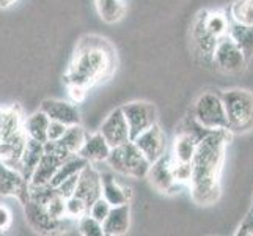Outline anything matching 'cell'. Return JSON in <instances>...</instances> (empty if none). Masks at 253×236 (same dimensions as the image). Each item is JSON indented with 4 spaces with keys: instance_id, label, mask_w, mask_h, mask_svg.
Instances as JSON below:
<instances>
[{
    "instance_id": "6da1fadb",
    "label": "cell",
    "mask_w": 253,
    "mask_h": 236,
    "mask_svg": "<svg viewBox=\"0 0 253 236\" xmlns=\"http://www.w3.org/2000/svg\"><path fill=\"white\" fill-rule=\"evenodd\" d=\"M230 141L228 129H214L198 142L192 159V195L202 205H209L219 197V173L223 162L225 146Z\"/></svg>"
},
{
    "instance_id": "7a4b0ae2",
    "label": "cell",
    "mask_w": 253,
    "mask_h": 236,
    "mask_svg": "<svg viewBox=\"0 0 253 236\" xmlns=\"http://www.w3.org/2000/svg\"><path fill=\"white\" fill-rule=\"evenodd\" d=\"M85 38L77 47L76 55L69 65L66 82L68 85H82L88 89L93 84L104 81L115 65V54L106 40Z\"/></svg>"
},
{
    "instance_id": "3957f363",
    "label": "cell",
    "mask_w": 253,
    "mask_h": 236,
    "mask_svg": "<svg viewBox=\"0 0 253 236\" xmlns=\"http://www.w3.org/2000/svg\"><path fill=\"white\" fill-rule=\"evenodd\" d=\"M230 133H249L253 129V94L246 90H228L222 94Z\"/></svg>"
},
{
    "instance_id": "277c9868",
    "label": "cell",
    "mask_w": 253,
    "mask_h": 236,
    "mask_svg": "<svg viewBox=\"0 0 253 236\" xmlns=\"http://www.w3.org/2000/svg\"><path fill=\"white\" fill-rule=\"evenodd\" d=\"M109 169L115 173L127 175L134 178H145L148 177L151 162L146 159V156L138 150V146L130 141L121 146L112 148L107 157Z\"/></svg>"
},
{
    "instance_id": "5b68a950",
    "label": "cell",
    "mask_w": 253,
    "mask_h": 236,
    "mask_svg": "<svg viewBox=\"0 0 253 236\" xmlns=\"http://www.w3.org/2000/svg\"><path fill=\"white\" fill-rule=\"evenodd\" d=\"M194 117L206 129H228V118L220 94L203 93L195 102Z\"/></svg>"
},
{
    "instance_id": "8992f818",
    "label": "cell",
    "mask_w": 253,
    "mask_h": 236,
    "mask_svg": "<svg viewBox=\"0 0 253 236\" xmlns=\"http://www.w3.org/2000/svg\"><path fill=\"white\" fill-rule=\"evenodd\" d=\"M212 62L217 68H220L225 73H239L244 69L247 63V57L238 47L228 35H225L217 43V47L214 50Z\"/></svg>"
},
{
    "instance_id": "52a82bcc",
    "label": "cell",
    "mask_w": 253,
    "mask_h": 236,
    "mask_svg": "<svg viewBox=\"0 0 253 236\" xmlns=\"http://www.w3.org/2000/svg\"><path fill=\"white\" fill-rule=\"evenodd\" d=\"M121 109H123L126 115L127 125L130 129V137L132 139H135L143 131L158 123V112H156V107L150 102L135 101L126 104Z\"/></svg>"
},
{
    "instance_id": "ba28073f",
    "label": "cell",
    "mask_w": 253,
    "mask_h": 236,
    "mask_svg": "<svg viewBox=\"0 0 253 236\" xmlns=\"http://www.w3.org/2000/svg\"><path fill=\"white\" fill-rule=\"evenodd\" d=\"M30 181H27L22 173L0 162V195L2 197H16L22 205L30 200Z\"/></svg>"
},
{
    "instance_id": "9c48e42d",
    "label": "cell",
    "mask_w": 253,
    "mask_h": 236,
    "mask_svg": "<svg viewBox=\"0 0 253 236\" xmlns=\"http://www.w3.org/2000/svg\"><path fill=\"white\" fill-rule=\"evenodd\" d=\"M99 133L106 137V141L110 143L112 148L121 146L132 141L123 109H115L113 112H110V115L104 120Z\"/></svg>"
},
{
    "instance_id": "30bf717a",
    "label": "cell",
    "mask_w": 253,
    "mask_h": 236,
    "mask_svg": "<svg viewBox=\"0 0 253 236\" xmlns=\"http://www.w3.org/2000/svg\"><path fill=\"white\" fill-rule=\"evenodd\" d=\"M85 137H86V133L81 125L69 126L65 136L60 139V141H55V142L47 141L44 143V151L66 159V157H69L71 154L79 153V150L85 142Z\"/></svg>"
},
{
    "instance_id": "8fae6325",
    "label": "cell",
    "mask_w": 253,
    "mask_h": 236,
    "mask_svg": "<svg viewBox=\"0 0 253 236\" xmlns=\"http://www.w3.org/2000/svg\"><path fill=\"white\" fill-rule=\"evenodd\" d=\"M24 208L29 225L38 233H54L57 230H62L63 222L68 219V217H65V219H54L44 205L32 202V200H29L24 205Z\"/></svg>"
},
{
    "instance_id": "7c38bea8",
    "label": "cell",
    "mask_w": 253,
    "mask_h": 236,
    "mask_svg": "<svg viewBox=\"0 0 253 236\" xmlns=\"http://www.w3.org/2000/svg\"><path fill=\"white\" fill-rule=\"evenodd\" d=\"M76 197L82 198L84 202L88 205V208L102 197V178L101 172L96 170L91 162H88L84 167V170L79 173V183H77Z\"/></svg>"
},
{
    "instance_id": "4fadbf2b",
    "label": "cell",
    "mask_w": 253,
    "mask_h": 236,
    "mask_svg": "<svg viewBox=\"0 0 253 236\" xmlns=\"http://www.w3.org/2000/svg\"><path fill=\"white\" fill-rule=\"evenodd\" d=\"M132 142L151 164L165 154V136L158 123L143 131L142 134H138L135 139H132Z\"/></svg>"
},
{
    "instance_id": "5bb4252c",
    "label": "cell",
    "mask_w": 253,
    "mask_h": 236,
    "mask_svg": "<svg viewBox=\"0 0 253 236\" xmlns=\"http://www.w3.org/2000/svg\"><path fill=\"white\" fill-rule=\"evenodd\" d=\"M42 112L47 113L50 120L60 121L68 126L81 125V113L73 102L62 99H44L40 107Z\"/></svg>"
},
{
    "instance_id": "9a60e30c",
    "label": "cell",
    "mask_w": 253,
    "mask_h": 236,
    "mask_svg": "<svg viewBox=\"0 0 253 236\" xmlns=\"http://www.w3.org/2000/svg\"><path fill=\"white\" fill-rule=\"evenodd\" d=\"M148 178L159 190L170 192L176 185L173 175V156L164 154L161 159L154 161L150 167V172H148Z\"/></svg>"
},
{
    "instance_id": "2e32d148",
    "label": "cell",
    "mask_w": 253,
    "mask_h": 236,
    "mask_svg": "<svg viewBox=\"0 0 253 236\" xmlns=\"http://www.w3.org/2000/svg\"><path fill=\"white\" fill-rule=\"evenodd\" d=\"M192 38H194V45H195V47L198 50V54L212 62L214 50H215L217 43H219L220 38L214 37V35L206 29L205 13L198 14L197 21L194 24V30H192Z\"/></svg>"
},
{
    "instance_id": "e0dca14e",
    "label": "cell",
    "mask_w": 253,
    "mask_h": 236,
    "mask_svg": "<svg viewBox=\"0 0 253 236\" xmlns=\"http://www.w3.org/2000/svg\"><path fill=\"white\" fill-rule=\"evenodd\" d=\"M110 151L112 146L106 141V137L101 133H94V134H86L85 142L77 154L85 157L88 162H106Z\"/></svg>"
},
{
    "instance_id": "ac0fdd59",
    "label": "cell",
    "mask_w": 253,
    "mask_h": 236,
    "mask_svg": "<svg viewBox=\"0 0 253 236\" xmlns=\"http://www.w3.org/2000/svg\"><path fill=\"white\" fill-rule=\"evenodd\" d=\"M101 178H102V197L106 198L112 206L129 203L130 189L123 186L115 178V172L110 169V172L101 173Z\"/></svg>"
},
{
    "instance_id": "d6986e66",
    "label": "cell",
    "mask_w": 253,
    "mask_h": 236,
    "mask_svg": "<svg viewBox=\"0 0 253 236\" xmlns=\"http://www.w3.org/2000/svg\"><path fill=\"white\" fill-rule=\"evenodd\" d=\"M130 224V208L127 203L112 206V211L102 222L104 235L106 236H120L129 230Z\"/></svg>"
},
{
    "instance_id": "ffe728a7",
    "label": "cell",
    "mask_w": 253,
    "mask_h": 236,
    "mask_svg": "<svg viewBox=\"0 0 253 236\" xmlns=\"http://www.w3.org/2000/svg\"><path fill=\"white\" fill-rule=\"evenodd\" d=\"M63 161H65L63 157L44 151V154H42L40 164L37 165V169H35V172L32 175L30 185H35V186L50 185L52 178L55 177V173L60 169V165H62Z\"/></svg>"
},
{
    "instance_id": "44dd1931",
    "label": "cell",
    "mask_w": 253,
    "mask_h": 236,
    "mask_svg": "<svg viewBox=\"0 0 253 236\" xmlns=\"http://www.w3.org/2000/svg\"><path fill=\"white\" fill-rule=\"evenodd\" d=\"M42 154H44V143L29 137L27 145H25L22 157H21V167H19V172L22 173V177L27 181H30L32 175H33L35 169H37V165L40 164Z\"/></svg>"
},
{
    "instance_id": "7402d4cb",
    "label": "cell",
    "mask_w": 253,
    "mask_h": 236,
    "mask_svg": "<svg viewBox=\"0 0 253 236\" xmlns=\"http://www.w3.org/2000/svg\"><path fill=\"white\" fill-rule=\"evenodd\" d=\"M198 139L182 129L174 139V148H173V159L179 162H192L197 151Z\"/></svg>"
},
{
    "instance_id": "603a6c76",
    "label": "cell",
    "mask_w": 253,
    "mask_h": 236,
    "mask_svg": "<svg viewBox=\"0 0 253 236\" xmlns=\"http://www.w3.org/2000/svg\"><path fill=\"white\" fill-rule=\"evenodd\" d=\"M228 37L236 43L238 47L244 52L247 60L253 55V25H244L239 22H230Z\"/></svg>"
},
{
    "instance_id": "cb8c5ba5",
    "label": "cell",
    "mask_w": 253,
    "mask_h": 236,
    "mask_svg": "<svg viewBox=\"0 0 253 236\" xmlns=\"http://www.w3.org/2000/svg\"><path fill=\"white\" fill-rule=\"evenodd\" d=\"M49 123H50V118L47 117V113L42 112L41 109L37 110L25 120V131H27V136L38 142L46 143Z\"/></svg>"
},
{
    "instance_id": "d4e9b609",
    "label": "cell",
    "mask_w": 253,
    "mask_h": 236,
    "mask_svg": "<svg viewBox=\"0 0 253 236\" xmlns=\"http://www.w3.org/2000/svg\"><path fill=\"white\" fill-rule=\"evenodd\" d=\"M86 164H88V161H86L85 157H82L81 154H71L62 162L60 169L55 173V177L52 178L50 185L54 188H57L60 183L65 181L66 178L73 177V175H76V173H81Z\"/></svg>"
},
{
    "instance_id": "484cf974",
    "label": "cell",
    "mask_w": 253,
    "mask_h": 236,
    "mask_svg": "<svg viewBox=\"0 0 253 236\" xmlns=\"http://www.w3.org/2000/svg\"><path fill=\"white\" fill-rule=\"evenodd\" d=\"M96 8L104 22H117L125 13L123 0H96Z\"/></svg>"
},
{
    "instance_id": "4316f807",
    "label": "cell",
    "mask_w": 253,
    "mask_h": 236,
    "mask_svg": "<svg viewBox=\"0 0 253 236\" xmlns=\"http://www.w3.org/2000/svg\"><path fill=\"white\" fill-rule=\"evenodd\" d=\"M230 16H226L222 11H212V13H205V25L206 29L211 32L214 37L222 38L225 35H228L230 29Z\"/></svg>"
},
{
    "instance_id": "83f0119b",
    "label": "cell",
    "mask_w": 253,
    "mask_h": 236,
    "mask_svg": "<svg viewBox=\"0 0 253 236\" xmlns=\"http://www.w3.org/2000/svg\"><path fill=\"white\" fill-rule=\"evenodd\" d=\"M230 19L244 25H253V0H236L230 6Z\"/></svg>"
},
{
    "instance_id": "f1b7e54d",
    "label": "cell",
    "mask_w": 253,
    "mask_h": 236,
    "mask_svg": "<svg viewBox=\"0 0 253 236\" xmlns=\"http://www.w3.org/2000/svg\"><path fill=\"white\" fill-rule=\"evenodd\" d=\"M77 230H79V233L84 236H104L102 222L94 219L90 213H86L85 216H82L81 219L77 221Z\"/></svg>"
},
{
    "instance_id": "f546056e",
    "label": "cell",
    "mask_w": 253,
    "mask_h": 236,
    "mask_svg": "<svg viewBox=\"0 0 253 236\" xmlns=\"http://www.w3.org/2000/svg\"><path fill=\"white\" fill-rule=\"evenodd\" d=\"M88 211H90V208L82 198L76 197V195L66 198V217H68V219L79 221L81 217L85 216Z\"/></svg>"
},
{
    "instance_id": "4dcf8cb0",
    "label": "cell",
    "mask_w": 253,
    "mask_h": 236,
    "mask_svg": "<svg viewBox=\"0 0 253 236\" xmlns=\"http://www.w3.org/2000/svg\"><path fill=\"white\" fill-rule=\"evenodd\" d=\"M46 208L54 219H65L66 217V198L60 195L58 192L49 200Z\"/></svg>"
},
{
    "instance_id": "1f68e13d",
    "label": "cell",
    "mask_w": 253,
    "mask_h": 236,
    "mask_svg": "<svg viewBox=\"0 0 253 236\" xmlns=\"http://www.w3.org/2000/svg\"><path fill=\"white\" fill-rule=\"evenodd\" d=\"M110 211H112V205H110L104 197H99V198L96 200V202L90 206V211H88V213L94 217V219H98L99 222H104Z\"/></svg>"
},
{
    "instance_id": "d6a6232c",
    "label": "cell",
    "mask_w": 253,
    "mask_h": 236,
    "mask_svg": "<svg viewBox=\"0 0 253 236\" xmlns=\"http://www.w3.org/2000/svg\"><path fill=\"white\" fill-rule=\"evenodd\" d=\"M192 162H179V161H174L173 159V175H174V180L178 181H190L192 178Z\"/></svg>"
},
{
    "instance_id": "836d02e7",
    "label": "cell",
    "mask_w": 253,
    "mask_h": 236,
    "mask_svg": "<svg viewBox=\"0 0 253 236\" xmlns=\"http://www.w3.org/2000/svg\"><path fill=\"white\" fill-rule=\"evenodd\" d=\"M77 183H79V173H76V175H73V177H69L65 181L60 183V185L57 186V192L65 198L73 197L76 194Z\"/></svg>"
},
{
    "instance_id": "e575fe53",
    "label": "cell",
    "mask_w": 253,
    "mask_h": 236,
    "mask_svg": "<svg viewBox=\"0 0 253 236\" xmlns=\"http://www.w3.org/2000/svg\"><path fill=\"white\" fill-rule=\"evenodd\" d=\"M68 125L65 123H60V121H55V120H50L49 123V128H47V141L50 142H55V141H60L65 133L68 131Z\"/></svg>"
},
{
    "instance_id": "d590c367",
    "label": "cell",
    "mask_w": 253,
    "mask_h": 236,
    "mask_svg": "<svg viewBox=\"0 0 253 236\" xmlns=\"http://www.w3.org/2000/svg\"><path fill=\"white\" fill-rule=\"evenodd\" d=\"M13 222V216L11 211L6 206L0 205V232H5L11 227Z\"/></svg>"
},
{
    "instance_id": "8d00e7d4",
    "label": "cell",
    "mask_w": 253,
    "mask_h": 236,
    "mask_svg": "<svg viewBox=\"0 0 253 236\" xmlns=\"http://www.w3.org/2000/svg\"><path fill=\"white\" fill-rule=\"evenodd\" d=\"M69 94H71V98L74 102H79L85 98V94H86V89L82 85H69Z\"/></svg>"
},
{
    "instance_id": "74e56055",
    "label": "cell",
    "mask_w": 253,
    "mask_h": 236,
    "mask_svg": "<svg viewBox=\"0 0 253 236\" xmlns=\"http://www.w3.org/2000/svg\"><path fill=\"white\" fill-rule=\"evenodd\" d=\"M238 235H246V236H253V214L250 213L246 221H244L239 227Z\"/></svg>"
},
{
    "instance_id": "f35d334b",
    "label": "cell",
    "mask_w": 253,
    "mask_h": 236,
    "mask_svg": "<svg viewBox=\"0 0 253 236\" xmlns=\"http://www.w3.org/2000/svg\"><path fill=\"white\" fill-rule=\"evenodd\" d=\"M14 2H17V0H0V8L10 6V5H13Z\"/></svg>"
},
{
    "instance_id": "ab89813d",
    "label": "cell",
    "mask_w": 253,
    "mask_h": 236,
    "mask_svg": "<svg viewBox=\"0 0 253 236\" xmlns=\"http://www.w3.org/2000/svg\"><path fill=\"white\" fill-rule=\"evenodd\" d=\"M2 141H3V131L0 129V142H2Z\"/></svg>"
},
{
    "instance_id": "60d3db41",
    "label": "cell",
    "mask_w": 253,
    "mask_h": 236,
    "mask_svg": "<svg viewBox=\"0 0 253 236\" xmlns=\"http://www.w3.org/2000/svg\"><path fill=\"white\" fill-rule=\"evenodd\" d=\"M252 214H253V208H252Z\"/></svg>"
}]
</instances>
